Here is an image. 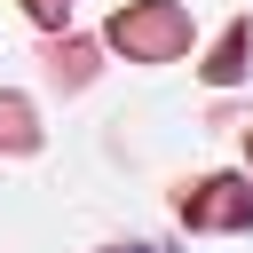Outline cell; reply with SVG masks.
Returning a JSON list of instances; mask_svg holds the SVG:
<instances>
[]
</instances>
